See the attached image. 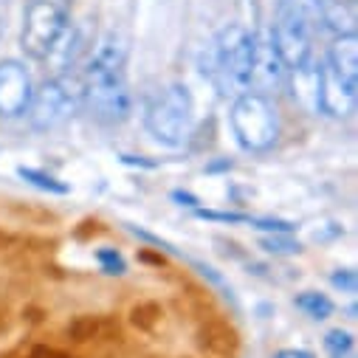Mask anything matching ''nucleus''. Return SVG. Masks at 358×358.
<instances>
[{
    "label": "nucleus",
    "instance_id": "5",
    "mask_svg": "<svg viewBox=\"0 0 358 358\" xmlns=\"http://www.w3.org/2000/svg\"><path fill=\"white\" fill-rule=\"evenodd\" d=\"M192 127V94L187 85H166L147 108V130L166 147L184 144Z\"/></svg>",
    "mask_w": 358,
    "mask_h": 358
},
{
    "label": "nucleus",
    "instance_id": "15",
    "mask_svg": "<svg viewBox=\"0 0 358 358\" xmlns=\"http://www.w3.org/2000/svg\"><path fill=\"white\" fill-rule=\"evenodd\" d=\"M296 308H299L302 313H308L310 319H319V322L333 313V302H330L324 294H316V291L299 294V296H296Z\"/></svg>",
    "mask_w": 358,
    "mask_h": 358
},
{
    "label": "nucleus",
    "instance_id": "4",
    "mask_svg": "<svg viewBox=\"0 0 358 358\" xmlns=\"http://www.w3.org/2000/svg\"><path fill=\"white\" fill-rule=\"evenodd\" d=\"M231 130L248 152H265L280 141V116L262 94L248 91L234 99Z\"/></svg>",
    "mask_w": 358,
    "mask_h": 358
},
{
    "label": "nucleus",
    "instance_id": "1",
    "mask_svg": "<svg viewBox=\"0 0 358 358\" xmlns=\"http://www.w3.org/2000/svg\"><path fill=\"white\" fill-rule=\"evenodd\" d=\"M82 105L102 124H122L133 113V94L127 85V45L110 34L85 62L79 76Z\"/></svg>",
    "mask_w": 358,
    "mask_h": 358
},
{
    "label": "nucleus",
    "instance_id": "9",
    "mask_svg": "<svg viewBox=\"0 0 358 358\" xmlns=\"http://www.w3.org/2000/svg\"><path fill=\"white\" fill-rule=\"evenodd\" d=\"M355 87L358 85H350L347 79H341L324 59L319 65V110L327 116H336V119L352 116L355 113Z\"/></svg>",
    "mask_w": 358,
    "mask_h": 358
},
{
    "label": "nucleus",
    "instance_id": "21",
    "mask_svg": "<svg viewBox=\"0 0 358 358\" xmlns=\"http://www.w3.org/2000/svg\"><path fill=\"white\" fill-rule=\"evenodd\" d=\"M330 282H333L336 288L347 291V294H355V288H358V277H355L352 268H341V271H336V274L330 277Z\"/></svg>",
    "mask_w": 358,
    "mask_h": 358
},
{
    "label": "nucleus",
    "instance_id": "19",
    "mask_svg": "<svg viewBox=\"0 0 358 358\" xmlns=\"http://www.w3.org/2000/svg\"><path fill=\"white\" fill-rule=\"evenodd\" d=\"M96 259L102 262V271L105 274H124V259H122V254L119 251H113V248H102L99 254H96Z\"/></svg>",
    "mask_w": 358,
    "mask_h": 358
},
{
    "label": "nucleus",
    "instance_id": "22",
    "mask_svg": "<svg viewBox=\"0 0 358 358\" xmlns=\"http://www.w3.org/2000/svg\"><path fill=\"white\" fill-rule=\"evenodd\" d=\"M198 217H203V220H220V223H248V217L240 215V212H212V209H198Z\"/></svg>",
    "mask_w": 358,
    "mask_h": 358
},
{
    "label": "nucleus",
    "instance_id": "14",
    "mask_svg": "<svg viewBox=\"0 0 358 358\" xmlns=\"http://www.w3.org/2000/svg\"><path fill=\"white\" fill-rule=\"evenodd\" d=\"M17 175L23 178V181H29L31 187H37V189H43V192H51V195H65L68 192V187L62 184V181H57L54 175H48V172H43V169H31V166H20L17 169Z\"/></svg>",
    "mask_w": 358,
    "mask_h": 358
},
{
    "label": "nucleus",
    "instance_id": "13",
    "mask_svg": "<svg viewBox=\"0 0 358 358\" xmlns=\"http://www.w3.org/2000/svg\"><path fill=\"white\" fill-rule=\"evenodd\" d=\"M327 62L341 79H347L350 85H358V43H355V34L352 37H336V43L330 45Z\"/></svg>",
    "mask_w": 358,
    "mask_h": 358
},
{
    "label": "nucleus",
    "instance_id": "27",
    "mask_svg": "<svg viewBox=\"0 0 358 358\" xmlns=\"http://www.w3.org/2000/svg\"><path fill=\"white\" fill-rule=\"evenodd\" d=\"M9 243V234H3V231H0V248H3Z\"/></svg>",
    "mask_w": 358,
    "mask_h": 358
},
{
    "label": "nucleus",
    "instance_id": "24",
    "mask_svg": "<svg viewBox=\"0 0 358 358\" xmlns=\"http://www.w3.org/2000/svg\"><path fill=\"white\" fill-rule=\"evenodd\" d=\"M274 358H313V352H308V350H280Z\"/></svg>",
    "mask_w": 358,
    "mask_h": 358
},
{
    "label": "nucleus",
    "instance_id": "11",
    "mask_svg": "<svg viewBox=\"0 0 358 358\" xmlns=\"http://www.w3.org/2000/svg\"><path fill=\"white\" fill-rule=\"evenodd\" d=\"M82 51H85L82 31H79V29L65 26V31L57 37V43L51 45V51L45 54V62L51 65V71H54L57 76H65V73H71V71L76 68V62H79Z\"/></svg>",
    "mask_w": 358,
    "mask_h": 358
},
{
    "label": "nucleus",
    "instance_id": "16",
    "mask_svg": "<svg viewBox=\"0 0 358 358\" xmlns=\"http://www.w3.org/2000/svg\"><path fill=\"white\" fill-rule=\"evenodd\" d=\"M259 245L268 251V254H299L302 251V243L291 237V231H271L268 237L259 240Z\"/></svg>",
    "mask_w": 358,
    "mask_h": 358
},
{
    "label": "nucleus",
    "instance_id": "23",
    "mask_svg": "<svg viewBox=\"0 0 358 358\" xmlns=\"http://www.w3.org/2000/svg\"><path fill=\"white\" fill-rule=\"evenodd\" d=\"M248 223L262 231H294V223H288V220H251L248 217Z\"/></svg>",
    "mask_w": 358,
    "mask_h": 358
},
{
    "label": "nucleus",
    "instance_id": "26",
    "mask_svg": "<svg viewBox=\"0 0 358 358\" xmlns=\"http://www.w3.org/2000/svg\"><path fill=\"white\" fill-rule=\"evenodd\" d=\"M333 358H355V350H347V352H338V355H333Z\"/></svg>",
    "mask_w": 358,
    "mask_h": 358
},
{
    "label": "nucleus",
    "instance_id": "8",
    "mask_svg": "<svg viewBox=\"0 0 358 358\" xmlns=\"http://www.w3.org/2000/svg\"><path fill=\"white\" fill-rule=\"evenodd\" d=\"M34 94V82L29 68L20 59L0 62V116L15 119L23 116Z\"/></svg>",
    "mask_w": 358,
    "mask_h": 358
},
{
    "label": "nucleus",
    "instance_id": "3",
    "mask_svg": "<svg viewBox=\"0 0 358 358\" xmlns=\"http://www.w3.org/2000/svg\"><path fill=\"white\" fill-rule=\"evenodd\" d=\"M322 6L324 0H280L271 40L288 71L310 62L313 37L322 29Z\"/></svg>",
    "mask_w": 358,
    "mask_h": 358
},
{
    "label": "nucleus",
    "instance_id": "6",
    "mask_svg": "<svg viewBox=\"0 0 358 358\" xmlns=\"http://www.w3.org/2000/svg\"><path fill=\"white\" fill-rule=\"evenodd\" d=\"M79 105H82L79 82H73L65 73V76H54V79L43 82L37 87V91L31 94L29 108H26V116H29L31 127H37V130H54V127L65 124Z\"/></svg>",
    "mask_w": 358,
    "mask_h": 358
},
{
    "label": "nucleus",
    "instance_id": "12",
    "mask_svg": "<svg viewBox=\"0 0 358 358\" xmlns=\"http://www.w3.org/2000/svg\"><path fill=\"white\" fill-rule=\"evenodd\" d=\"M358 23L355 0H333L322 6V29L333 31L336 37H352Z\"/></svg>",
    "mask_w": 358,
    "mask_h": 358
},
{
    "label": "nucleus",
    "instance_id": "20",
    "mask_svg": "<svg viewBox=\"0 0 358 358\" xmlns=\"http://www.w3.org/2000/svg\"><path fill=\"white\" fill-rule=\"evenodd\" d=\"M324 347H327L333 355L347 352V350H352V336H350L347 330H330L327 338H324Z\"/></svg>",
    "mask_w": 358,
    "mask_h": 358
},
{
    "label": "nucleus",
    "instance_id": "25",
    "mask_svg": "<svg viewBox=\"0 0 358 358\" xmlns=\"http://www.w3.org/2000/svg\"><path fill=\"white\" fill-rule=\"evenodd\" d=\"M172 198H175V201H181L184 206H195V203H198V198L189 195V192H172Z\"/></svg>",
    "mask_w": 358,
    "mask_h": 358
},
{
    "label": "nucleus",
    "instance_id": "7",
    "mask_svg": "<svg viewBox=\"0 0 358 358\" xmlns=\"http://www.w3.org/2000/svg\"><path fill=\"white\" fill-rule=\"evenodd\" d=\"M71 0H29L20 45L31 59H45L57 37L65 31Z\"/></svg>",
    "mask_w": 358,
    "mask_h": 358
},
{
    "label": "nucleus",
    "instance_id": "17",
    "mask_svg": "<svg viewBox=\"0 0 358 358\" xmlns=\"http://www.w3.org/2000/svg\"><path fill=\"white\" fill-rule=\"evenodd\" d=\"M99 333H102V319H96V316H76L68 324V336L73 341H91Z\"/></svg>",
    "mask_w": 358,
    "mask_h": 358
},
{
    "label": "nucleus",
    "instance_id": "28",
    "mask_svg": "<svg viewBox=\"0 0 358 358\" xmlns=\"http://www.w3.org/2000/svg\"><path fill=\"white\" fill-rule=\"evenodd\" d=\"M51 358H73V355H65V352H54Z\"/></svg>",
    "mask_w": 358,
    "mask_h": 358
},
{
    "label": "nucleus",
    "instance_id": "10",
    "mask_svg": "<svg viewBox=\"0 0 358 358\" xmlns=\"http://www.w3.org/2000/svg\"><path fill=\"white\" fill-rule=\"evenodd\" d=\"M285 65L274 48V40H271V31L265 34H254V71H251V87L257 91H271L277 87L285 76Z\"/></svg>",
    "mask_w": 358,
    "mask_h": 358
},
{
    "label": "nucleus",
    "instance_id": "29",
    "mask_svg": "<svg viewBox=\"0 0 358 358\" xmlns=\"http://www.w3.org/2000/svg\"><path fill=\"white\" fill-rule=\"evenodd\" d=\"M0 34H3V12H0Z\"/></svg>",
    "mask_w": 358,
    "mask_h": 358
},
{
    "label": "nucleus",
    "instance_id": "2",
    "mask_svg": "<svg viewBox=\"0 0 358 358\" xmlns=\"http://www.w3.org/2000/svg\"><path fill=\"white\" fill-rule=\"evenodd\" d=\"M203 71H209L212 82L217 85V91L223 96L237 99L248 94L251 71H254V34L240 23L226 26L212 43L209 68Z\"/></svg>",
    "mask_w": 358,
    "mask_h": 358
},
{
    "label": "nucleus",
    "instance_id": "18",
    "mask_svg": "<svg viewBox=\"0 0 358 358\" xmlns=\"http://www.w3.org/2000/svg\"><path fill=\"white\" fill-rule=\"evenodd\" d=\"M130 319H133V324H136V327L150 330V327H155V322L161 319V308H158L155 302L136 305V308H133V313H130Z\"/></svg>",
    "mask_w": 358,
    "mask_h": 358
}]
</instances>
